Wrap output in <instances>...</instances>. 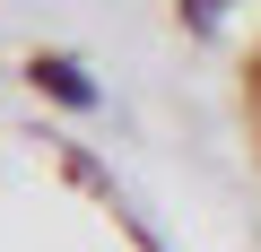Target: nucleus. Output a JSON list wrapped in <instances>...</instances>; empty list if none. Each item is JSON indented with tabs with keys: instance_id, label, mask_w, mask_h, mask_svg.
<instances>
[{
	"instance_id": "nucleus-2",
	"label": "nucleus",
	"mask_w": 261,
	"mask_h": 252,
	"mask_svg": "<svg viewBox=\"0 0 261 252\" xmlns=\"http://www.w3.org/2000/svg\"><path fill=\"white\" fill-rule=\"evenodd\" d=\"M226 9H235V0H183V18H192V26H209V18H226Z\"/></svg>"
},
{
	"instance_id": "nucleus-1",
	"label": "nucleus",
	"mask_w": 261,
	"mask_h": 252,
	"mask_svg": "<svg viewBox=\"0 0 261 252\" xmlns=\"http://www.w3.org/2000/svg\"><path fill=\"white\" fill-rule=\"evenodd\" d=\"M35 87H53L61 104H96V78H87L79 61H61V52H44V61H35Z\"/></svg>"
}]
</instances>
